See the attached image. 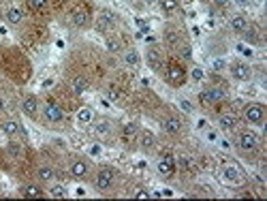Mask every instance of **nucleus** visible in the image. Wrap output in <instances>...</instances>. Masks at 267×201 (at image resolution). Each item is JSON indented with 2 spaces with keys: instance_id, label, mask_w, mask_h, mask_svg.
<instances>
[{
  "instance_id": "nucleus-1",
  "label": "nucleus",
  "mask_w": 267,
  "mask_h": 201,
  "mask_svg": "<svg viewBox=\"0 0 267 201\" xmlns=\"http://www.w3.org/2000/svg\"><path fill=\"white\" fill-rule=\"evenodd\" d=\"M115 180H118V169L112 165H103V167H99V171H96L94 189L99 193H109L115 186Z\"/></svg>"
},
{
  "instance_id": "nucleus-2",
  "label": "nucleus",
  "mask_w": 267,
  "mask_h": 201,
  "mask_svg": "<svg viewBox=\"0 0 267 201\" xmlns=\"http://www.w3.org/2000/svg\"><path fill=\"white\" fill-rule=\"evenodd\" d=\"M242 118L250 126H263L265 124V107L261 103H248L242 112Z\"/></svg>"
},
{
  "instance_id": "nucleus-3",
  "label": "nucleus",
  "mask_w": 267,
  "mask_h": 201,
  "mask_svg": "<svg viewBox=\"0 0 267 201\" xmlns=\"http://www.w3.org/2000/svg\"><path fill=\"white\" fill-rule=\"evenodd\" d=\"M259 144H261V137H259V133L250 131V128H244V131L237 133V148L242 152H257Z\"/></svg>"
},
{
  "instance_id": "nucleus-4",
  "label": "nucleus",
  "mask_w": 267,
  "mask_h": 201,
  "mask_svg": "<svg viewBox=\"0 0 267 201\" xmlns=\"http://www.w3.org/2000/svg\"><path fill=\"white\" fill-rule=\"evenodd\" d=\"M186 77H188V71H186L184 64L171 62V64H169V67L165 69V80L169 81V86H173V88L184 86Z\"/></svg>"
},
{
  "instance_id": "nucleus-5",
  "label": "nucleus",
  "mask_w": 267,
  "mask_h": 201,
  "mask_svg": "<svg viewBox=\"0 0 267 201\" xmlns=\"http://www.w3.org/2000/svg\"><path fill=\"white\" fill-rule=\"evenodd\" d=\"M90 171H92V167H90V163L86 159H81V157H77L73 159L69 163V176L77 180V182H83V180H88L90 176Z\"/></svg>"
},
{
  "instance_id": "nucleus-6",
  "label": "nucleus",
  "mask_w": 267,
  "mask_h": 201,
  "mask_svg": "<svg viewBox=\"0 0 267 201\" xmlns=\"http://www.w3.org/2000/svg\"><path fill=\"white\" fill-rule=\"evenodd\" d=\"M43 120L47 122V124H60L64 120V109L58 105L56 101H47L43 105Z\"/></svg>"
},
{
  "instance_id": "nucleus-7",
  "label": "nucleus",
  "mask_w": 267,
  "mask_h": 201,
  "mask_svg": "<svg viewBox=\"0 0 267 201\" xmlns=\"http://www.w3.org/2000/svg\"><path fill=\"white\" fill-rule=\"evenodd\" d=\"M225 92L220 88H214V86H207V88H203L199 92V105H203V107H210V105H214V103H220L225 99Z\"/></svg>"
},
{
  "instance_id": "nucleus-8",
  "label": "nucleus",
  "mask_w": 267,
  "mask_h": 201,
  "mask_svg": "<svg viewBox=\"0 0 267 201\" xmlns=\"http://www.w3.org/2000/svg\"><path fill=\"white\" fill-rule=\"evenodd\" d=\"M229 71H231V77L237 81H250L252 80V67L244 60H235L229 67Z\"/></svg>"
},
{
  "instance_id": "nucleus-9",
  "label": "nucleus",
  "mask_w": 267,
  "mask_h": 201,
  "mask_svg": "<svg viewBox=\"0 0 267 201\" xmlns=\"http://www.w3.org/2000/svg\"><path fill=\"white\" fill-rule=\"evenodd\" d=\"M156 171H158V176L160 178H173V173H175V159L171 157V154H165L160 161H158V165H156Z\"/></svg>"
},
{
  "instance_id": "nucleus-10",
  "label": "nucleus",
  "mask_w": 267,
  "mask_h": 201,
  "mask_svg": "<svg viewBox=\"0 0 267 201\" xmlns=\"http://www.w3.org/2000/svg\"><path fill=\"white\" fill-rule=\"evenodd\" d=\"M38 107H41V103H38L37 94H26L22 99V112L28 116V118H37V116H38Z\"/></svg>"
},
{
  "instance_id": "nucleus-11",
  "label": "nucleus",
  "mask_w": 267,
  "mask_h": 201,
  "mask_svg": "<svg viewBox=\"0 0 267 201\" xmlns=\"http://www.w3.org/2000/svg\"><path fill=\"white\" fill-rule=\"evenodd\" d=\"M0 128H2V133L6 135V137H17V135L24 133L22 124H19L15 118H4V120H0Z\"/></svg>"
},
{
  "instance_id": "nucleus-12",
  "label": "nucleus",
  "mask_w": 267,
  "mask_h": 201,
  "mask_svg": "<svg viewBox=\"0 0 267 201\" xmlns=\"http://www.w3.org/2000/svg\"><path fill=\"white\" fill-rule=\"evenodd\" d=\"M146 60H148V67L154 71V73H160L162 67H165V60H162V54L158 49H148V54H146Z\"/></svg>"
},
{
  "instance_id": "nucleus-13",
  "label": "nucleus",
  "mask_w": 267,
  "mask_h": 201,
  "mask_svg": "<svg viewBox=\"0 0 267 201\" xmlns=\"http://www.w3.org/2000/svg\"><path fill=\"white\" fill-rule=\"evenodd\" d=\"M162 128H165V133H169V135H180L184 131V122H182L178 116H167V118L162 120Z\"/></svg>"
},
{
  "instance_id": "nucleus-14",
  "label": "nucleus",
  "mask_w": 267,
  "mask_h": 201,
  "mask_svg": "<svg viewBox=\"0 0 267 201\" xmlns=\"http://www.w3.org/2000/svg\"><path fill=\"white\" fill-rule=\"evenodd\" d=\"M71 22H73L75 28H88L90 22H92V17H90V13H88V11L75 9V11H73V15H71Z\"/></svg>"
},
{
  "instance_id": "nucleus-15",
  "label": "nucleus",
  "mask_w": 267,
  "mask_h": 201,
  "mask_svg": "<svg viewBox=\"0 0 267 201\" xmlns=\"http://www.w3.org/2000/svg\"><path fill=\"white\" fill-rule=\"evenodd\" d=\"M19 193H22V197H28V199L45 197V189H41V184H24L22 189H19Z\"/></svg>"
},
{
  "instance_id": "nucleus-16",
  "label": "nucleus",
  "mask_w": 267,
  "mask_h": 201,
  "mask_svg": "<svg viewBox=\"0 0 267 201\" xmlns=\"http://www.w3.org/2000/svg\"><path fill=\"white\" fill-rule=\"evenodd\" d=\"M137 139H139V148L143 152L152 150L154 144H156V135L152 131H139V135H137Z\"/></svg>"
},
{
  "instance_id": "nucleus-17",
  "label": "nucleus",
  "mask_w": 267,
  "mask_h": 201,
  "mask_svg": "<svg viewBox=\"0 0 267 201\" xmlns=\"http://www.w3.org/2000/svg\"><path fill=\"white\" fill-rule=\"evenodd\" d=\"M94 135L96 137H101V139H107L109 135H112V122L105 120V118L96 120L94 122Z\"/></svg>"
},
{
  "instance_id": "nucleus-18",
  "label": "nucleus",
  "mask_w": 267,
  "mask_h": 201,
  "mask_svg": "<svg viewBox=\"0 0 267 201\" xmlns=\"http://www.w3.org/2000/svg\"><path fill=\"white\" fill-rule=\"evenodd\" d=\"M114 24H115V17L112 15V13H107V11H103L101 15L96 17V28H99L101 32H107Z\"/></svg>"
},
{
  "instance_id": "nucleus-19",
  "label": "nucleus",
  "mask_w": 267,
  "mask_h": 201,
  "mask_svg": "<svg viewBox=\"0 0 267 201\" xmlns=\"http://www.w3.org/2000/svg\"><path fill=\"white\" fill-rule=\"evenodd\" d=\"M223 178L227 182H239V178H242V173H239V167L233 165V163H227L223 167Z\"/></svg>"
},
{
  "instance_id": "nucleus-20",
  "label": "nucleus",
  "mask_w": 267,
  "mask_h": 201,
  "mask_svg": "<svg viewBox=\"0 0 267 201\" xmlns=\"http://www.w3.org/2000/svg\"><path fill=\"white\" fill-rule=\"evenodd\" d=\"M75 120H77V124L79 126H88V124H92L94 122V112L90 107H81L79 112H77Z\"/></svg>"
},
{
  "instance_id": "nucleus-21",
  "label": "nucleus",
  "mask_w": 267,
  "mask_h": 201,
  "mask_svg": "<svg viewBox=\"0 0 267 201\" xmlns=\"http://www.w3.org/2000/svg\"><path fill=\"white\" fill-rule=\"evenodd\" d=\"M218 126L223 128V131L231 133V131H235V126H237V118L233 114H223L218 118Z\"/></svg>"
},
{
  "instance_id": "nucleus-22",
  "label": "nucleus",
  "mask_w": 267,
  "mask_h": 201,
  "mask_svg": "<svg viewBox=\"0 0 267 201\" xmlns=\"http://www.w3.org/2000/svg\"><path fill=\"white\" fill-rule=\"evenodd\" d=\"M229 26H231V30L233 32H237V35H242V32L248 28V19H246L242 13H237V15H233L231 19H229Z\"/></svg>"
},
{
  "instance_id": "nucleus-23",
  "label": "nucleus",
  "mask_w": 267,
  "mask_h": 201,
  "mask_svg": "<svg viewBox=\"0 0 267 201\" xmlns=\"http://www.w3.org/2000/svg\"><path fill=\"white\" fill-rule=\"evenodd\" d=\"M139 124L137 122H126L124 126H122V139L124 141H131V139H137V135H139Z\"/></svg>"
},
{
  "instance_id": "nucleus-24",
  "label": "nucleus",
  "mask_w": 267,
  "mask_h": 201,
  "mask_svg": "<svg viewBox=\"0 0 267 201\" xmlns=\"http://www.w3.org/2000/svg\"><path fill=\"white\" fill-rule=\"evenodd\" d=\"M37 178H38V182L45 184V182H51V180L56 178V171H54V167H49V165H41L37 169Z\"/></svg>"
},
{
  "instance_id": "nucleus-25",
  "label": "nucleus",
  "mask_w": 267,
  "mask_h": 201,
  "mask_svg": "<svg viewBox=\"0 0 267 201\" xmlns=\"http://www.w3.org/2000/svg\"><path fill=\"white\" fill-rule=\"evenodd\" d=\"M242 41H246L248 45H259V43H261V37H259V32L255 30V26L248 24V28L242 32Z\"/></svg>"
},
{
  "instance_id": "nucleus-26",
  "label": "nucleus",
  "mask_w": 267,
  "mask_h": 201,
  "mask_svg": "<svg viewBox=\"0 0 267 201\" xmlns=\"http://www.w3.org/2000/svg\"><path fill=\"white\" fill-rule=\"evenodd\" d=\"M88 86H90L88 80H86V77H79V75L73 77V81H71V90H73V92H75L77 96H81L83 92H86Z\"/></svg>"
},
{
  "instance_id": "nucleus-27",
  "label": "nucleus",
  "mask_w": 267,
  "mask_h": 201,
  "mask_svg": "<svg viewBox=\"0 0 267 201\" xmlns=\"http://www.w3.org/2000/svg\"><path fill=\"white\" fill-rule=\"evenodd\" d=\"M4 17H6V22H9L11 26H19V24L24 22V13L19 11V9H15V6L6 11V15H4Z\"/></svg>"
},
{
  "instance_id": "nucleus-28",
  "label": "nucleus",
  "mask_w": 267,
  "mask_h": 201,
  "mask_svg": "<svg viewBox=\"0 0 267 201\" xmlns=\"http://www.w3.org/2000/svg\"><path fill=\"white\" fill-rule=\"evenodd\" d=\"M124 62L131 64V67H137V64L141 62L139 51H137V49H126V51H124Z\"/></svg>"
},
{
  "instance_id": "nucleus-29",
  "label": "nucleus",
  "mask_w": 267,
  "mask_h": 201,
  "mask_svg": "<svg viewBox=\"0 0 267 201\" xmlns=\"http://www.w3.org/2000/svg\"><path fill=\"white\" fill-rule=\"evenodd\" d=\"M160 9L165 13H173L180 9V0H160Z\"/></svg>"
},
{
  "instance_id": "nucleus-30",
  "label": "nucleus",
  "mask_w": 267,
  "mask_h": 201,
  "mask_svg": "<svg viewBox=\"0 0 267 201\" xmlns=\"http://www.w3.org/2000/svg\"><path fill=\"white\" fill-rule=\"evenodd\" d=\"M49 197H54V199H62V197H67V189H64L62 184L51 186V189H49Z\"/></svg>"
},
{
  "instance_id": "nucleus-31",
  "label": "nucleus",
  "mask_w": 267,
  "mask_h": 201,
  "mask_svg": "<svg viewBox=\"0 0 267 201\" xmlns=\"http://www.w3.org/2000/svg\"><path fill=\"white\" fill-rule=\"evenodd\" d=\"M49 4V0H28V6L32 11H45Z\"/></svg>"
},
{
  "instance_id": "nucleus-32",
  "label": "nucleus",
  "mask_w": 267,
  "mask_h": 201,
  "mask_svg": "<svg viewBox=\"0 0 267 201\" xmlns=\"http://www.w3.org/2000/svg\"><path fill=\"white\" fill-rule=\"evenodd\" d=\"M107 49L112 51V54H118V51H122V45H120V41L118 39H112V37H107Z\"/></svg>"
},
{
  "instance_id": "nucleus-33",
  "label": "nucleus",
  "mask_w": 267,
  "mask_h": 201,
  "mask_svg": "<svg viewBox=\"0 0 267 201\" xmlns=\"http://www.w3.org/2000/svg\"><path fill=\"white\" fill-rule=\"evenodd\" d=\"M9 152H11V157H15V159H19L24 154V148L19 146V144H15V141H11L9 144Z\"/></svg>"
},
{
  "instance_id": "nucleus-34",
  "label": "nucleus",
  "mask_w": 267,
  "mask_h": 201,
  "mask_svg": "<svg viewBox=\"0 0 267 201\" xmlns=\"http://www.w3.org/2000/svg\"><path fill=\"white\" fill-rule=\"evenodd\" d=\"M180 54H182V58H186V60H191V58H192V51H191V45H182V49H180Z\"/></svg>"
},
{
  "instance_id": "nucleus-35",
  "label": "nucleus",
  "mask_w": 267,
  "mask_h": 201,
  "mask_svg": "<svg viewBox=\"0 0 267 201\" xmlns=\"http://www.w3.org/2000/svg\"><path fill=\"white\" fill-rule=\"evenodd\" d=\"M237 49L242 51V56H246V58H252V56H255V51H252V47H244V45H237Z\"/></svg>"
},
{
  "instance_id": "nucleus-36",
  "label": "nucleus",
  "mask_w": 267,
  "mask_h": 201,
  "mask_svg": "<svg viewBox=\"0 0 267 201\" xmlns=\"http://www.w3.org/2000/svg\"><path fill=\"white\" fill-rule=\"evenodd\" d=\"M135 197L137 199H148V197H152V193H150V191H137Z\"/></svg>"
},
{
  "instance_id": "nucleus-37",
  "label": "nucleus",
  "mask_w": 267,
  "mask_h": 201,
  "mask_svg": "<svg viewBox=\"0 0 267 201\" xmlns=\"http://www.w3.org/2000/svg\"><path fill=\"white\" fill-rule=\"evenodd\" d=\"M212 67H214V71H223L225 62H223V60H214V62H212Z\"/></svg>"
},
{
  "instance_id": "nucleus-38",
  "label": "nucleus",
  "mask_w": 267,
  "mask_h": 201,
  "mask_svg": "<svg viewBox=\"0 0 267 201\" xmlns=\"http://www.w3.org/2000/svg\"><path fill=\"white\" fill-rule=\"evenodd\" d=\"M192 77H194V80H203V71H201V69H194V71H192Z\"/></svg>"
},
{
  "instance_id": "nucleus-39",
  "label": "nucleus",
  "mask_w": 267,
  "mask_h": 201,
  "mask_svg": "<svg viewBox=\"0 0 267 201\" xmlns=\"http://www.w3.org/2000/svg\"><path fill=\"white\" fill-rule=\"evenodd\" d=\"M180 105H182V107H184V109H186V112H188V114H191V112H192V105H188V101H180Z\"/></svg>"
},
{
  "instance_id": "nucleus-40",
  "label": "nucleus",
  "mask_w": 267,
  "mask_h": 201,
  "mask_svg": "<svg viewBox=\"0 0 267 201\" xmlns=\"http://www.w3.org/2000/svg\"><path fill=\"white\" fill-rule=\"evenodd\" d=\"M205 137H207V141H216V133H212V131H210V133L205 135Z\"/></svg>"
},
{
  "instance_id": "nucleus-41",
  "label": "nucleus",
  "mask_w": 267,
  "mask_h": 201,
  "mask_svg": "<svg viewBox=\"0 0 267 201\" xmlns=\"http://www.w3.org/2000/svg\"><path fill=\"white\" fill-rule=\"evenodd\" d=\"M227 2L229 0H214V4H218V6H227Z\"/></svg>"
},
{
  "instance_id": "nucleus-42",
  "label": "nucleus",
  "mask_w": 267,
  "mask_h": 201,
  "mask_svg": "<svg viewBox=\"0 0 267 201\" xmlns=\"http://www.w3.org/2000/svg\"><path fill=\"white\" fill-rule=\"evenodd\" d=\"M51 83H54V80H45L43 81V88H51Z\"/></svg>"
},
{
  "instance_id": "nucleus-43",
  "label": "nucleus",
  "mask_w": 267,
  "mask_h": 201,
  "mask_svg": "<svg viewBox=\"0 0 267 201\" xmlns=\"http://www.w3.org/2000/svg\"><path fill=\"white\" fill-rule=\"evenodd\" d=\"M90 152H92V154H99L101 148H99V146H92V148H90Z\"/></svg>"
},
{
  "instance_id": "nucleus-44",
  "label": "nucleus",
  "mask_w": 267,
  "mask_h": 201,
  "mask_svg": "<svg viewBox=\"0 0 267 201\" xmlns=\"http://www.w3.org/2000/svg\"><path fill=\"white\" fill-rule=\"evenodd\" d=\"M2 112H4V101L0 99V114H2Z\"/></svg>"
},
{
  "instance_id": "nucleus-45",
  "label": "nucleus",
  "mask_w": 267,
  "mask_h": 201,
  "mask_svg": "<svg viewBox=\"0 0 267 201\" xmlns=\"http://www.w3.org/2000/svg\"><path fill=\"white\" fill-rule=\"evenodd\" d=\"M201 2H210V0H201Z\"/></svg>"
}]
</instances>
